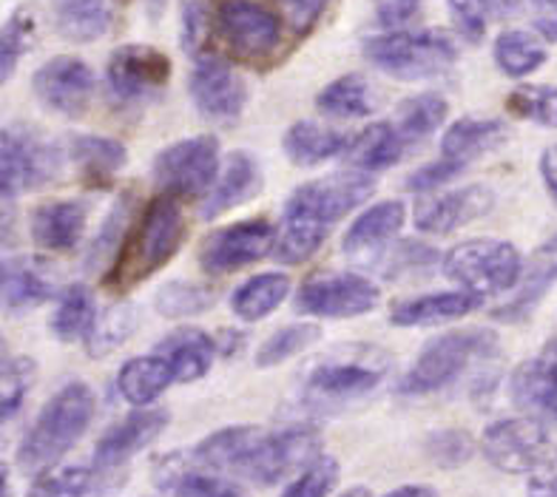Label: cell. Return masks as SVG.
Here are the masks:
<instances>
[{"instance_id": "obj_34", "label": "cell", "mask_w": 557, "mask_h": 497, "mask_svg": "<svg viewBox=\"0 0 557 497\" xmlns=\"http://www.w3.org/2000/svg\"><path fill=\"white\" fill-rule=\"evenodd\" d=\"M287 293H290V278L285 273H259L236 287L231 308L243 322H259L287 299Z\"/></svg>"}, {"instance_id": "obj_6", "label": "cell", "mask_w": 557, "mask_h": 497, "mask_svg": "<svg viewBox=\"0 0 557 497\" xmlns=\"http://www.w3.org/2000/svg\"><path fill=\"white\" fill-rule=\"evenodd\" d=\"M498 352L492 330H453L426 344L416 364L401 378L404 395H430L461 378L475 361H490Z\"/></svg>"}, {"instance_id": "obj_10", "label": "cell", "mask_w": 557, "mask_h": 497, "mask_svg": "<svg viewBox=\"0 0 557 497\" xmlns=\"http://www.w3.org/2000/svg\"><path fill=\"white\" fill-rule=\"evenodd\" d=\"M220 176V139L211 134L180 139L154 160V183L169 197H197Z\"/></svg>"}, {"instance_id": "obj_50", "label": "cell", "mask_w": 557, "mask_h": 497, "mask_svg": "<svg viewBox=\"0 0 557 497\" xmlns=\"http://www.w3.org/2000/svg\"><path fill=\"white\" fill-rule=\"evenodd\" d=\"M338 483V463L333 458H315L299 477H296L282 497H327Z\"/></svg>"}, {"instance_id": "obj_21", "label": "cell", "mask_w": 557, "mask_h": 497, "mask_svg": "<svg viewBox=\"0 0 557 497\" xmlns=\"http://www.w3.org/2000/svg\"><path fill=\"white\" fill-rule=\"evenodd\" d=\"M88 222V206L81 199H60V202H46L32 213V239L44 250L52 253H66L77 248L83 239Z\"/></svg>"}, {"instance_id": "obj_1", "label": "cell", "mask_w": 557, "mask_h": 497, "mask_svg": "<svg viewBox=\"0 0 557 497\" xmlns=\"http://www.w3.org/2000/svg\"><path fill=\"white\" fill-rule=\"evenodd\" d=\"M319 432L313 426L259 430V426H227L213 432L194 449L197 463L227 475L248 477L259 486H273L294 469L310 467L319 455Z\"/></svg>"}, {"instance_id": "obj_53", "label": "cell", "mask_w": 557, "mask_h": 497, "mask_svg": "<svg viewBox=\"0 0 557 497\" xmlns=\"http://www.w3.org/2000/svg\"><path fill=\"white\" fill-rule=\"evenodd\" d=\"M278 3L287 9V15H290L296 29L308 32L310 26L322 17V12L327 9L331 0H278Z\"/></svg>"}, {"instance_id": "obj_2", "label": "cell", "mask_w": 557, "mask_h": 497, "mask_svg": "<svg viewBox=\"0 0 557 497\" xmlns=\"http://www.w3.org/2000/svg\"><path fill=\"white\" fill-rule=\"evenodd\" d=\"M375 183L370 174H333L315 183H305L296 188L287 199L282 222L276 231V253L278 262L301 264L322 248V241L333 231L342 216L359 208L370 194Z\"/></svg>"}, {"instance_id": "obj_58", "label": "cell", "mask_w": 557, "mask_h": 497, "mask_svg": "<svg viewBox=\"0 0 557 497\" xmlns=\"http://www.w3.org/2000/svg\"><path fill=\"white\" fill-rule=\"evenodd\" d=\"M12 234H9L7 225H0V276L7 271V264L12 262Z\"/></svg>"}, {"instance_id": "obj_46", "label": "cell", "mask_w": 557, "mask_h": 497, "mask_svg": "<svg viewBox=\"0 0 557 497\" xmlns=\"http://www.w3.org/2000/svg\"><path fill=\"white\" fill-rule=\"evenodd\" d=\"M213 305V293L208 287L188 285V282H171L169 287H162L157 296V310L162 315H197Z\"/></svg>"}, {"instance_id": "obj_5", "label": "cell", "mask_w": 557, "mask_h": 497, "mask_svg": "<svg viewBox=\"0 0 557 497\" xmlns=\"http://www.w3.org/2000/svg\"><path fill=\"white\" fill-rule=\"evenodd\" d=\"M389 373V356L379 347H338L310 366L305 378V401L319 410H336L352 401H361L373 389L382 387Z\"/></svg>"}, {"instance_id": "obj_63", "label": "cell", "mask_w": 557, "mask_h": 497, "mask_svg": "<svg viewBox=\"0 0 557 497\" xmlns=\"http://www.w3.org/2000/svg\"><path fill=\"white\" fill-rule=\"evenodd\" d=\"M342 497H373V495H370V492H367V489H361V486H356V489L345 492V495H342Z\"/></svg>"}, {"instance_id": "obj_39", "label": "cell", "mask_w": 557, "mask_h": 497, "mask_svg": "<svg viewBox=\"0 0 557 497\" xmlns=\"http://www.w3.org/2000/svg\"><path fill=\"white\" fill-rule=\"evenodd\" d=\"M95 319L97 308L91 290L86 285H72L60 296V305L49 327H52L54 338H60V341H74V338H86Z\"/></svg>"}, {"instance_id": "obj_47", "label": "cell", "mask_w": 557, "mask_h": 497, "mask_svg": "<svg viewBox=\"0 0 557 497\" xmlns=\"http://www.w3.org/2000/svg\"><path fill=\"white\" fill-rule=\"evenodd\" d=\"M426 455L430 461L444 469H458L475 455V440L463 430H441L426 438Z\"/></svg>"}, {"instance_id": "obj_32", "label": "cell", "mask_w": 557, "mask_h": 497, "mask_svg": "<svg viewBox=\"0 0 557 497\" xmlns=\"http://www.w3.org/2000/svg\"><path fill=\"white\" fill-rule=\"evenodd\" d=\"M54 26L72 44H91L111 26L109 0H52Z\"/></svg>"}, {"instance_id": "obj_49", "label": "cell", "mask_w": 557, "mask_h": 497, "mask_svg": "<svg viewBox=\"0 0 557 497\" xmlns=\"http://www.w3.org/2000/svg\"><path fill=\"white\" fill-rule=\"evenodd\" d=\"M180 26H183V49L191 58H202L211 35V9L208 0H180Z\"/></svg>"}, {"instance_id": "obj_61", "label": "cell", "mask_w": 557, "mask_h": 497, "mask_svg": "<svg viewBox=\"0 0 557 497\" xmlns=\"http://www.w3.org/2000/svg\"><path fill=\"white\" fill-rule=\"evenodd\" d=\"M143 9L151 21H160L162 12H165V0H143Z\"/></svg>"}, {"instance_id": "obj_20", "label": "cell", "mask_w": 557, "mask_h": 497, "mask_svg": "<svg viewBox=\"0 0 557 497\" xmlns=\"http://www.w3.org/2000/svg\"><path fill=\"white\" fill-rule=\"evenodd\" d=\"M512 398L527 412L549 418L557 424V338L541 356L523 361L512 375Z\"/></svg>"}, {"instance_id": "obj_12", "label": "cell", "mask_w": 557, "mask_h": 497, "mask_svg": "<svg viewBox=\"0 0 557 497\" xmlns=\"http://www.w3.org/2000/svg\"><path fill=\"white\" fill-rule=\"evenodd\" d=\"M379 299V287L359 273H324L301 285L296 310L319 319H356L370 313Z\"/></svg>"}, {"instance_id": "obj_41", "label": "cell", "mask_w": 557, "mask_h": 497, "mask_svg": "<svg viewBox=\"0 0 557 497\" xmlns=\"http://www.w3.org/2000/svg\"><path fill=\"white\" fill-rule=\"evenodd\" d=\"M319 336H322V330L315 324H287V327L264 338L257 352V366L268 370V366L285 364L287 359H294V356L308 350L310 344L319 341Z\"/></svg>"}, {"instance_id": "obj_54", "label": "cell", "mask_w": 557, "mask_h": 497, "mask_svg": "<svg viewBox=\"0 0 557 497\" xmlns=\"http://www.w3.org/2000/svg\"><path fill=\"white\" fill-rule=\"evenodd\" d=\"M421 3L424 0H379V21L389 29H396L418 15Z\"/></svg>"}, {"instance_id": "obj_31", "label": "cell", "mask_w": 557, "mask_h": 497, "mask_svg": "<svg viewBox=\"0 0 557 497\" xmlns=\"http://www.w3.org/2000/svg\"><path fill=\"white\" fill-rule=\"evenodd\" d=\"M407 142L398 134V128L389 123H375L370 125L367 132H361L359 137L352 139L350 148H347V160H350L352 169L364 171V174H375V171L393 169L398 160L407 151Z\"/></svg>"}, {"instance_id": "obj_16", "label": "cell", "mask_w": 557, "mask_h": 497, "mask_svg": "<svg viewBox=\"0 0 557 497\" xmlns=\"http://www.w3.org/2000/svg\"><path fill=\"white\" fill-rule=\"evenodd\" d=\"M188 91L199 114L213 123H231L243 114L248 103V88L234 69L220 58H197V66L188 80Z\"/></svg>"}, {"instance_id": "obj_24", "label": "cell", "mask_w": 557, "mask_h": 497, "mask_svg": "<svg viewBox=\"0 0 557 497\" xmlns=\"http://www.w3.org/2000/svg\"><path fill=\"white\" fill-rule=\"evenodd\" d=\"M481 305L484 299L470 290L430 293V296H418V299L396 305L389 313V322L396 327H435V324H447L475 313Z\"/></svg>"}, {"instance_id": "obj_28", "label": "cell", "mask_w": 557, "mask_h": 497, "mask_svg": "<svg viewBox=\"0 0 557 497\" xmlns=\"http://www.w3.org/2000/svg\"><path fill=\"white\" fill-rule=\"evenodd\" d=\"M0 293L12 310L37 308L54 296V276L46 262L15 257L0 276Z\"/></svg>"}, {"instance_id": "obj_23", "label": "cell", "mask_w": 557, "mask_h": 497, "mask_svg": "<svg viewBox=\"0 0 557 497\" xmlns=\"http://www.w3.org/2000/svg\"><path fill=\"white\" fill-rule=\"evenodd\" d=\"M259 188H262L259 162L248 151H236L225 162V171L220 174V179L206 194V202H202V211L199 213H202V220H216L220 213L257 197Z\"/></svg>"}, {"instance_id": "obj_3", "label": "cell", "mask_w": 557, "mask_h": 497, "mask_svg": "<svg viewBox=\"0 0 557 497\" xmlns=\"http://www.w3.org/2000/svg\"><path fill=\"white\" fill-rule=\"evenodd\" d=\"M185 239V216L176 206V199L162 194L151 199L137 222L128 227V234L120 241L114 264L106 273L103 285L114 293H125L139 282L154 276L160 268L176 257Z\"/></svg>"}, {"instance_id": "obj_55", "label": "cell", "mask_w": 557, "mask_h": 497, "mask_svg": "<svg viewBox=\"0 0 557 497\" xmlns=\"http://www.w3.org/2000/svg\"><path fill=\"white\" fill-rule=\"evenodd\" d=\"M529 3H532L537 35L546 44H557V0H529Z\"/></svg>"}, {"instance_id": "obj_60", "label": "cell", "mask_w": 557, "mask_h": 497, "mask_svg": "<svg viewBox=\"0 0 557 497\" xmlns=\"http://www.w3.org/2000/svg\"><path fill=\"white\" fill-rule=\"evenodd\" d=\"M486 9H492L495 15H509V12H515L518 9V3L521 0H484Z\"/></svg>"}, {"instance_id": "obj_33", "label": "cell", "mask_w": 557, "mask_h": 497, "mask_svg": "<svg viewBox=\"0 0 557 497\" xmlns=\"http://www.w3.org/2000/svg\"><path fill=\"white\" fill-rule=\"evenodd\" d=\"M171 381H174V373H171L169 361L162 356H143V359H132L120 366L117 389L128 403L146 407L169 389Z\"/></svg>"}, {"instance_id": "obj_44", "label": "cell", "mask_w": 557, "mask_h": 497, "mask_svg": "<svg viewBox=\"0 0 557 497\" xmlns=\"http://www.w3.org/2000/svg\"><path fill=\"white\" fill-rule=\"evenodd\" d=\"M32 378H35V364L29 359L9 356L7 361H0V421H7L21 410Z\"/></svg>"}, {"instance_id": "obj_37", "label": "cell", "mask_w": 557, "mask_h": 497, "mask_svg": "<svg viewBox=\"0 0 557 497\" xmlns=\"http://www.w3.org/2000/svg\"><path fill=\"white\" fill-rule=\"evenodd\" d=\"M495 63L506 77H529L546 63V46L523 29L500 32L495 40Z\"/></svg>"}, {"instance_id": "obj_8", "label": "cell", "mask_w": 557, "mask_h": 497, "mask_svg": "<svg viewBox=\"0 0 557 497\" xmlns=\"http://www.w3.org/2000/svg\"><path fill=\"white\" fill-rule=\"evenodd\" d=\"M444 273L461 290L475 296H495L521 282L523 259L515 245L500 239H470L455 245L444 257Z\"/></svg>"}, {"instance_id": "obj_18", "label": "cell", "mask_w": 557, "mask_h": 497, "mask_svg": "<svg viewBox=\"0 0 557 497\" xmlns=\"http://www.w3.org/2000/svg\"><path fill=\"white\" fill-rule=\"evenodd\" d=\"M495 208V194L484 185H467V188L449 190L444 197L424 199L416 208V225L424 234L447 236L458 227L481 220Z\"/></svg>"}, {"instance_id": "obj_42", "label": "cell", "mask_w": 557, "mask_h": 497, "mask_svg": "<svg viewBox=\"0 0 557 497\" xmlns=\"http://www.w3.org/2000/svg\"><path fill=\"white\" fill-rule=\"evenodd\" d=\"M160 486L171 497H250L236 483L202 472H188V469H165V475H160Z\"/></svg>"}, {"instance_id": "obj_13", "label": "cell", "mask_w": 557, "mask_h": 497, "mask_svg": "<svg viewBox=\"0 0 557 497\" xmlns=\"http://www.w3.org/2000/svg\"><path fill=\"white\" fill-rule=\"evenodd\" d=\"M171 80V60L154 46H120L109 58L106 83L117 103H143L160 95Z\"/></svg>"}, {"instance_id": "obj_64", "label": "cell", "mask_w": 557, "mask_h": 497, "mask_svg": "<svg viewBox=\"0 0 557 497\" xmlns=\"http://www.w3.org/2000/svg\"><path fill=\"white\" fill-rule=\"evenodd\" d=\"M9 359V350H7V344L0 341V361H7Z\"/></svg>"}, {"instance_id": "obj_29", "label": "cell", "mask_w": 557, "mask_h": 497, "mask_svg": "<svg viewBox=\"0 0 557 497\" xmlns=\"http://www.w3.org/2000/svg\"><path fill=\"white\" fill-rule=\"evenodd\" d=\"M350 142L352 139L345 132L301 120V123L290 125V132L285 134V154L294 165L313 169V165H322V162L333 160V157L345 154Z\"/></svg>"}, {"instance_id": "obj_14", "label": "cell", "mask_w": 557, "mask_h": 497, "mask_svg": "<svg viewBox=\"0 0 557 497\" xmlns=\"http://www.w3.org/2000/svg\"><path fill=\"white\" fill-rule=\"evenodd\" d=\"M276 245V227L268 220H243L236 225L220 227L202 239L199 245V264L208 273H231L262 262L273 253Z\"/></svg>"}, {"instance_id": "obj_36", "label": "cell", "mask_w": 557, "mask_h": 497, "mask_svg": "<svg viewBox=\"0 0 557 497\" xmlns=\"http://www.w3.org/2000/svg\"><path fill=\"white\" fill-rule=\"evenodd\" d=\"M444 120H447V100L441 95H433V91H426V95L407 97L398 105L393 125H396L407 146H418L426 137H433Z\"/></svg>"}, {"instance_id": "obj_38", "label": "cell", "mask_w": 557, "mask_h": 497, "mask_svg": "<svg viewBox=\"0 0 557 497\" xmlns=\"http://www.w3.org/2000/svg\"><path fill=\"white\" fill-rule=\"evenodd\" d=\"M139 324V313L132 301L114 305L106 313H100L86 333V350L91 359H103L109 352H114L120 344L132 338V333Z\"/></svg>"}, {"instance_id": "obj_48", "label": "cell", "mask_w": 557, "mask_h": 497, "mask_svg": "<svg viewBox=\"0 0 557 497\" xmlns=\"http://www.w3.org/2000/svg\"><path fill=\"white\" fill-rule=\"evenodd\" d=\"M132 206H134V190H125L117 206L111 208V213L106 216L95 245H91V250H88V264H91V268L103 264L111 253H117L120 241H123L125 220H128V213H132Z\"/></svg>"}, {"instance_id": "obj_40", "label": "cell", "mask_w": 557, "mask_h": 497, "mask_svg": "<svg viewBox=\"0 0 557 497\" xmlns=\"http://www.w3.org/2000/svg\"><path fill=\"white\" fill-rule=\"evenodd\" d=\"M35 15L29 9H17L15 15L0 26V86L15 74L23 54L35 46Z\"/></svg>"}, {"instance_id": "obj_57", "label": "cell", "mask_w": 557, "mask_h": 497, "mask_svg": "<svg viewBox=\"0 0 557 497\" xmlns=\"http://www.w3.org/2000/svg\"><path fill=\"white\" fill-rule=\"evenodd\" d=\"M527 497H557V475L532 477Z\"/></svg>"}, {"instance_id": "obj_59", "label": "cell", "mask_w": 557, "mask_h": 497, "mask_svg": "<svg viewBox=\"0 0 557 497\" xmlns=\"http://www.w3.org/2000/svg\"><path fill=\"white\" fill-rule=\"evenodd\" d=\"M384 497H441V495L435 489H430V486H401V489H393Z\"/></svg>"}, {"instance_id": "obj_62", "label": "cell", "mask_w": 557, "mask_h": 497, "mask_svg": "<svg viewBox=\"0 0 557 497\" xmlns=\"http://www.w3.org/2000/svg\"><path fill=\"white\" fill-rule=\"evenodd\" d=\"M0 497H12V477H9L7 463H0Z\"/></svg>"}, {"instance_id": "obj_7", "label": "cell", "mask_w": 557, "mask_h": 497, "mask_svg": "<svg viewBox=\"0 0 557 497\" xmlns=\"http://www.w3.org/2000/svg\"><path fill=\"white\" fill-rule=\"evenodd\" d=\"M364 58L396 80H430L455 66L458 49L441 29L389 32L367 37Z\"/></svg>"}, {"instance_id": "obj_45", "label": "cell", "mask_w": 557, "mask_h": 497, "mask_svg": "<svg viewBox=\"0 0 557 497\" xmlns=\"http://www.w3.org/2000/svg\"><path fill=\"white\" fill-rule=\"evenodd\" d=\"M95 489V472L83 467H66L46 472L26 497H88Z\"/></svg>"}, {"instance_id": "obj_17", "label": "cell", "mask_w": 557, "mask_h": 497, "mask_svg": "<svg viewBox=\"0 0 557 497\" xmlns=\"http://www.w3.org/2000/svg\"><path fill=\"white\" fill-rule=\"evenodd\" d=\"M220 32L245 58H264L278 46L282 23L273 12L253 0H225L220 7Z\"/></svg>"}, {"instance_id": "obj_52", "label": "cell", "mask_w": 557, "mask_h": 497, "mask_svg": "<svg viewBox=\"0 0 557 497\" xmlns=\"http://www.w3.org/2000/svg\"><path fill=\"white\" fill-rule=\"evenodd\" d=\"M470 165H463L458 160H449V157H441V160L430 162L424 169H418L416 174H410L407 179V190H416V194H426V190H435L441 185H447L449 179L461 176Z\"/></svg>"}, {"instance_id": "obj_22", "label": "cell", "mask_w": 557, "mask_h": 497, "mask_svg": "<svg viewBox=\"0 0 557 497\" xmlns=\"http://www.w3.org/2000/svg\"><path fill=\"white\" fill-rule=\"evenodd\" d=\"M404 206L401 202H379V206L367 208L359 220L347 227L345 234V253L356 262H370V259L382 257L384 248L396 239V234L404 225Z\"/></svg>"}, {"instance_id": "obj_56", "label": "cell", "mask_w": 557, "mask_h": 497, "mask_svg": "<svg viewBox=\"0 0 557 497\" xmlns=\"http://www.w3.org/2000/svg\"><path fill=\"white\" fill-rule=\"evenodd\" d=\"M541 176L543 185L549 190V197L557 202V146H549L541 157Z\"/></svg>"}, {"instance_id": "obj_19", "label": "cell", "mask_w": 557, "mask_h": 497, "mask_svg": "<svg viewBox=\"0 0 557 497\" xmlns=\"http://www.w3.org/2000/svg\"><path fill=\"white\" fill-rule=\"evenodd\" d=\"M169 426V412L165 410H139L123 418L120 424L103 432V438L97 440L95 467L100 472H111L132 461L134 455L143 452L146 446L154 444Z\"/></svg>"}, {"instance_id": "obj_4", "label": "cell", "mask_w": 557, "mask_h": 497, "mask_svg": "<svg viewBox=\"0 0 557 497\" xmlns=\"http://www.w3.org/2000/svg\"><path fill=\"white\" fill-rule=\"evenodd\" d=\"M95 418V393L83 381H72L46 401L32 430L26 432L17 463L23 472H46L86 435Z\"/></svg>"}, {"instance_id": "obj_25", "label": "cell", "mask_w": 557, "mask_h": 497, "mask_svg": "<svg viewBox=\"0 0 557 497\" xmlns=\"http://www.w3.org/2000/svg\"><path fill=\"white\" fill-rule=\"evenodd\" d=\"M557 282V234L549 241H543L541 248L532 253L527 271L521 273V290L512 301H506L504 308L495 310V319L500 322H523L537 308V301L546 296L552 285Z\"/></svg>"}, {"instance_id": "obj_27", "label": "cell", "mask_w": 557, "mask_h": 497, "mask_svg": "<svg viewBox=\"0 0 557 497\" xmlns=\"http://www.w3.org/2000/svg\"><path fill=\"white\" fill-rule=\"evenodd\" d=\"M213 352H216L213 338L194 327L174 330L171 336L157 344V356L169 361L174 381H180V384H191V381L202 378L211 370Z\"/></svg>"}, {"instance_id": "obj_35", "label": "cell", "mask_w": 557, "mask_h": 497, "mask_svg": "<svg viewBox=\"0 0 557 497\" xmlns=\"http://www.w3.org/2000/svg\"><path fill=\"white\" fill-rule=\"evenodd\" d=\"M315 109L336 120L370 117L373 114V91L361 74H345L319 91Z\"/></svg>"}, {"instance_id": "obj_43", "label": "cell", "mask_w": 557, "mask_h": 497, "mask_svg": "<svg viewBox=\"0 0 557 497\" xmlns=\"http://www.w3.org/2000/svg\"><path fill=\"white\" fill-rule=\"evenodd\" d=\"M506 109L515 117L557 128V86H518L506 97Z\"/></svg>"}, {"instance_id": "obj_11", "label": "cell", "mask_w": 557, "mask_h": 497, "mask_svg": "<svg viewBox=\"0 0 557 497\" xmlns=\"http://www.w3.org/2000/svg\"><path fill=\"white\" fill-rule=\"evenodd\" d=\"M486 461L509 475H527L549 467L555 458L549 432L537 418H504L492 424L481 440Z\"/></svg>"}, {"instance_id": "obj_26", "label": "cell", "mask_w": 557, "mask_h": 497, "mask_svg": "<svg viewBox=\"0 0 557 497\" xmlns=\"http://www.w3.org/2000/svg\"><path fill=\"white\" fill-rule=\"evenodd\" d=\"M66 154L83 183L91 188H109L125 165V148L117 139L97 137V134H77L69 139Z\"/></svg>"}, {"instance_id": "obj_15", "label": "cell", "mask_w": 557, "mask_h": 497, "mask_svg": "<svg viewBox=\"0 0 557 497\" xmlns=\"http://www.w3.org/2000/svg\"><path fill=\"white\" fill-rule=\"evenodd\" d=\"M37 100L54 114L63 117H81L95 97V72L81 58H52L49 63L37 69L32 77Z\"/></svg>"}, {"instance_id": "obj_30", "label": "cell", "mask_w": 557, "mask_h": 497, "mask_svg": "<svg viewBox=\"0 0 557 497\" xmlns=\"http://www.w3.org/2000/svg\"><path fill=\"white\" fill-rule=\"evenodd\" d=\"M506 139V125L500 120L463 117L453 123L441 137V157L458 160L463 165L475 162Z\"/></svg>"}, {"instance_id": "obj_51", "label": "cell", "mask_w": 557, "mask_h": 497, "mask_svg": "<svg viewBox=\"0 0 557 497\" xmlns=\"http://www.w3.org/2000/svg\"><path fill=\"white\" fill-rule=\"evenodd\" d=\"M455 32L467 44H481L486 35V3L484 0H447Z\"/></svg>"}, {"instance_id": "obj_9", "label": "cell", "mask_w": 557, "mask_h": 497, "mask_svg": "<svg viewBox=\"0 0 557 497\" xmlns=\"http://www.w3.org/2000/svg\"><path fill=\"white\" fill-rule=\"evenodd\" d=\"M60 171V151L35 128H0V199L52 183Z\"/></svg>"}]
</instances>
